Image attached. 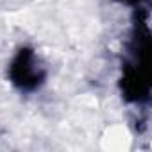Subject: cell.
<instances>
[{"label": "cell", "instance_id": "cell-2", "mask_svg": "<svg viewBox=\"0 0 152 152\" xmlns=\"http://www.w3.org/2000/svg\"><path fill=\"white\" fill-rule=\"evenodd\" d=\"M11 83L25 93L36 91L47 79V70L32 48H20L9 66Z\"/></svg>", "mask_w": 152, "mask_h": 152}, {"label": "cell", "instance_id": "cell-3", "mask_svg": "<svg viewBox=\"0 0 152 152\" xmlns=\"http://www.w3.org/2000/svg\"><path fill=\"white\" fill-rule=\"evenodd\" d=\"M118 2H122V4H129V6H136V4L141 2V0H118Z\"/></svg>", "mask_w": 152, "mask_h": 152}, {"label": "cell", "instance_id": "cell-1", "mask_svg": "<svg viewBox=\"0 0 152 152\" xmlns=\"http://www.w3.org/2000/svg\"><path fill=\"white\" fill-rule=\"evenodd\" d=\"M129 50H131V56L124 68L122 90L125 97L134 102L147 100L148 99V54H150L147 15L143 22L140 20L136 23Z\"/></svg>", "mask_w": 152, "mask_h": 152}]
</instances>
